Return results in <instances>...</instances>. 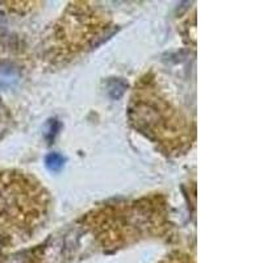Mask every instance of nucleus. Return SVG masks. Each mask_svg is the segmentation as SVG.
I'll return each instance as SVG.
<instances>
[{
	"instance_id": "nucleus-1",
	"label": "nucleus",
	"mask_w": 263,
	"mask_h": 263,
	"mask_svg": "<svg viewBox=\"0 0 263 263\" xmlns=\"http://www.w3.org/2000/svg\"><path fill=\"white\" fill-rule=\"evenodd\" d=\"M46 167L50 171H58L63 167V163H65V158H63L61 154L58 153H51L46 157Z\"/></svg>"
}]
</instances>
